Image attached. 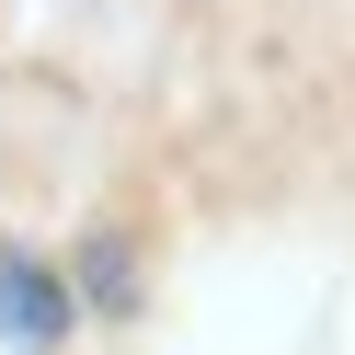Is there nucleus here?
I'll list each match as a JSON object with an SVG mask.
<instances>
[{
    "instance_id": "f257e3e1",
    "label": "nucleus",
    "mask_w": 355,
    "mask_h": 355,
    "mask_svg": "<svg viewBox=\"0 0 355 355\" xmlns=\"http://www.w3.org/2000/svg\"><path fill=\"white\" fill-rule=\"evenodd\" d=\"M58 332H69V286H58L46 263L0 252V344H12V355H46Z\"/></svg>"
}]
</instances>
